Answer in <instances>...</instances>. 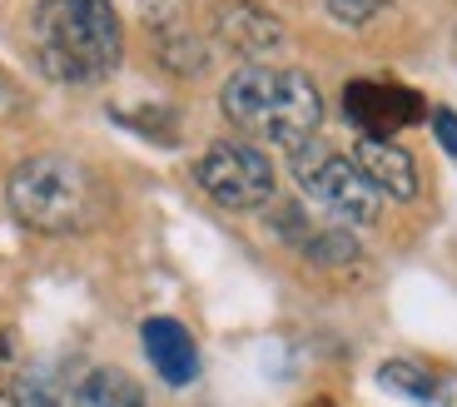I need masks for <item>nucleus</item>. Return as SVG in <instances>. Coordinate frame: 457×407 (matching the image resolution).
Returning a JSON list of instances; mask_svg holds the SVG:
<instances>
[{
    "instance_id": "obj_7",
    "label": "nucleus",
    "mask_w": 457,
    "mask_h": 407,
    "mask_svg": "<svg viewBox=\"0 0 457 407\" xmlns=\"http://www.w3.org/2000/svg\"><path fill=\"white\" fill-rule=\"evenodd\" d=\"M214 35L234 50V55L249 60V65H263V55H278V50L288 46L284 21H278L274 11L253 5V0H219Z\"/></svg>"
},
{
    "instance_id": "obj_3",
    "label": "nucleus",
    "mask_w": 457,
    "mask_h": 407,
    "mask_svg": "<svg viewBox=\"0 0 457 407\" xmlns=\"http://www.w3.org/2000/svg\"><path fill=\"white\" fill-rule=\"evenodd\" d=\"M5 204L30 234L70 238L100 224L104 189L90 164L70 154H30L5 179Z\"/></svg>"
},
{
    "instance_id": "obj_16",
    "label": "nucleus",
    "mask_w": 457,
    "mask_h": 407,
    "mask_svg": "<svg viewBox=\"0 0 457 407\" xmlns=\"http://www.w3.org/2000/svg\"><path fill=\"white\" fill-rule=\"evenodd\" d=\"M139 11H145L149 30H179L184 25V0H139Z\"/></svg>"
},
{
    "instance_id": "obj_10",
    "label": "nucleus",
    "mask_w": 457,
    "mask_h": 407,
    "mask_svg": "<svg viewBox=\"0 0 457 407\" xmlns=\"http://www.w3.org/2000/svg\"><path fill=\"white\" fill-rule=\"evenodd\" d=\"M353 164L368 174V184H373L378 194H388V199H412V194H418V159H412L398 139H358Z\"/></svg>"
},
{
    "instance_id": "obj_6",
    "label": "nucleus",
    "mask_w": 457,
    "mask_h": 407,
    "mask_svg": "<svg viewBox=\"0 0 457 407\" xmlns=\"http://www.w3.org/2000/svg\"><path fill=\"white\" fill-rule=\"evenodd\" d=\"M343 114L363 139H393L398 129L423 120V95L403 85H378V79H353L343 90Z\"/></svg>"
},
{
    "instance_id": "obj_5",
    "label": "nucleus",
    "mask_w": 457,
    "mask_h": 407,
    "mask_svg": "<svg viewBox=\"0 0 457 407\" xmlns=\"http://www.w3.org/2000/svg\"><path fill=\"white\" fill-rule=\"evenodd\" d=\"M195 179L219 209L228 214H253L274 199V159L249 139H219L199 154Z\"/></svg>"
},
{
    "instance_id": "obj_14",
    "label": "nucleus",
    "mask_w": 457,
    "mask_h": 407,
    "mask_svg": "<svg viewBox=\"0 0 457 407\" xmlns=\"http://www.w3.org/2000/svg\"><path fill=\"white\" fill-rule=\"evenodd\" d=\"M11 407H70V393L60 387L55 373H21L11 383Z\"/></svg>"
},
{
    "instance_id": "obj_17",
    "label": "nucleus",
    "mask_w": 457,
    "mask_h": 407,
    "mask_svg": "<svg viewBox=\"0 0 457 407\" xmlns=\"http://www.w3.org/2000/svg\"><path fill=\"white\" fill-rule=\"evenodd\" d=\"M433 135H437V145L457 159V114L453 110H433Z\"/></svg>"
},
{
    "instance_id": "obj_1",
    "label": "nucleus",
    "mask_w": 457,
    "mask_h": 407,
    "mask_svg": "<svg viewBox=\"0 0 457 407\" xmlns=\"http://www.w3.org/2000/svg\"><path fill=\"white\" fill-rule=\"evenodd\" d=\"M219 110L239 135H249V145H278L288 154L319 139L323 125L319 85L288 65H239L219 90Z\"/></svg>"
},
{
    "instance_id": "obj_15",
    "label": "nucleus",
    "mask_w": 457,
    "mask_h": 407,
    "mask_svg": "<svg viewBox=\"0 0 457 407\" xmlns=\"http://www.w3.org/2000/svg\"><path fill=\"white\" fill-rule=\"evenodd\" d=\"M393 0H323V11L333 15L338 25H348V30H358V25L378 21V15L388 11Z\"/></svg>"
},
{
    "instance_id": "obj_4",
    "label": "nucleus",
    "mask_w": 457,
    "mask_h": 407,
    "mask_svg": "<svg viewBox=\"0 0 457 407\" xmlns=\"http://www.w3.org/2000/svg\"><path fill=\"white\" fill-rule=\"evenodd\" d=\"M288 164H294L298 189L309 194L333 224H343V228L378 224V199H383V194L368 184V174L358 170L348 154H333L328 145L309 139V145H298L294 154H288Z\"/></svg>"
},
{
    "instance_id": "obj_9",
    "label": "nucleus",
    "mask_w": 457,
    "mask_h": 407,
    "mask_svg": "<svg viewBox=\"0 0 457 407\" xmlns=\"http://www.w3.org/2000/svg\"><path fill=\"white\" fill-rule=\"evenodd\" d=\"M139 343H145L149 368L170 387H189L199 378V343L189 338V328H184L179 318H145Z\"/></svg>"
},
{
    "instance_id": "obj_12",
    "label": "nucleus",
    "mask_w": 457,
    "mask_h": 407,
    "mask_svg": "<svg viewBox=\"0 0 457 407\" xmlns=\"http://www.w3.org/2000/svg\"><path fill=\"white\" fill-rule=\"evenodd\" d=\"M378 383L388 387V393H398V397H412V403H423V407H447V387H443V378L428 373V368H418V362H403V358L383 362V368H378Z\"/></svg>"
},
{
    "instance_id": "obj_8",
    "label": "nucleus",
    "mask_w": 457,
    "mask_h": 407,
    "mask_svg": "<svg viewBox=\"0 0 457 407\" xmlns=\"http://www.w3.org/2000/svg\"><path fill=\"white\" fill-rule=\"evenodd\" d=\"M274 228L294 244V253H303L309 263H323V269H343V263H353L358 259V238L348 234L343 224H333V219H313L303 214V209H278L274 214Z\"/></svg>"
},
{
    "instance_id": "obj_2",
    "label": "nucleus",
    "mask_w": 457,
    "mask_h": 407,
    "mask_svg": "<svg viewBox=\"0 0 457 407\" xmlns=\"http://www.w3.org/2000/svg\"><path fill=\"white\" fill-rule=\"evenodd\" d=\"M30 35L40 70L60 85H100L125 55V30L110 0H40Z\"/></svg>"
},
{
    "instance_id": "obj_11",
    "label": "nucleus",
    "mask_w": 457,
    "mask_h": 407,
    "mask_svg": "<svg viewBox=\"0 0 457 407\" xmlns=\"http://www.w3.org/2000/svg\"><path fill=\"white\" fill-rule=\"evenodd\" d=\"M70 407H145V387L125 368H90L70 387Z\"/></svg>"
},
{
    "instance_id": "obj_13",
    "label": "nucleus",
    "mask_w": 457,
    "mask_h": 407,
    "mask_svg": "<svg viewBox=\"0 0 457 407\" xmlns=\"http://www.w3.org/2000/svg\"><path fill=\"white\" fill-rule=\"evenodd\" d=\"M154 50H160V65L174 70V75H204V65H209V46L189 30V25L160 30L154 35Z\"/></svg>"
}]
</instances>
